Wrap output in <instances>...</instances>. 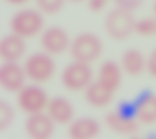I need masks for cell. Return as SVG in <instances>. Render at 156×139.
<instances>
[{"instance_id": "obj_1", "label": "cell", "mask_w": 156, "mask_h": 139, "mask_svg": "<svg viewBox=\"0 0 156 139\" xmlns=\"http://www.w3.org/2000/svg\"><path fill=\"white\" fill-rule=\"evenodd\" d=\"M46 27L45 16L35 7L19 9L9 21L10 32L26 41L39 37Z\"/></svg>"}, {"instance_id": "obj_2", "label": "cell", "mask_w": 156, "mask_h": 139, "mask_svg": "<svg viewBox=\"0 0 156 139\" xmlns=\"http://www.w3.org/2000/svg\"><path fill=\"white\" fill-rule=\"evenodd\" d=\"M137 19L134 12L115 6L104 18L103 27L106 35L115 42H123L135 33Z\"/></svg>"}, {"instance_id": "obj_3", "label": "cell", "mask_w": 156, "mask_h": 139, "mask_svg": "<svg viewBox=\"0 0 156 139\" xmlns=\"http://www.w3.org/2000/svg\"><path fill=\"white\" fill-rule=\"evenodd\" d=\"M104 44L94 33L85 32L72 38L69 52L72 60L92 65L102 55Z\"/></svg>"}, {"instance_id": "obj_4", "label": "cell", "mask_w": 156, "mask_h": 139, "mask_svg": "<svg viewBox=\"0 0 156 139\" xmlns=\"http://www.w3.org/2000/svg\"><path fill=\"white\" fill-rule=\"evenodd\" d=\"M23 66L28 80L41 85L49 82L56 72L55 57L42 50L27 56Z\"/></svg>"}, {"instance_id": "obj_5", "label": "cell", "mask_w": 156, "mask_h": 139, "mask_svg": "<svg viewBox=\"0 0 156 139\" xmlns=\"http://www.w3.org/2000/svg\"><path fill=\"white\" fill-rule=\"evenodd\" d=\"M94 80L91 65L72 60L61 75L63 87L69 92H83Z\"/></svg>"}, {"instance_id": "obj_6", "label": "cell", "mask_w": 156, "mask_h": 139, "mask_svg": "<svg viewBox=\"0 0 156 139\" xmlns=\"http://www.w3.org/2000/svg\"><path fill=\"white\" fill-rule=\"evenodd\" d=\"M17 95V104L27 116L45 112L50 98L41 85L27 84Z\"/></svg>"}, {"instance_id": "obj_7", "label": "cell", "mask_w": 156, "mask_h": 139, "mask_svg": "<svg viewBox=\"0 0 156 139\" xmlns=\"http://www.w3.org/2000/svg\"><path fill=\"white\" fill-rule=\"evenodd\" d=\"M39 37L41 50L54 57L69 52L72 38L62 27H46Z\"/></svg>"}, {"instance_id": "obj_8", "label": "cell", "mask_w": 156, "mask_h": 139, "mask_svg": "<svg viewBox=\"0 0 156 139\" xmlns=\"http://www.w3.org/2000/svg\"><path fill=\"white\" fill-rule=\"evenodd\" d=\"M27 80L23 64L3 62L0 66V85L4 91L16 94L26 85Z\"/></svg>"}, {"instance_id": "obj_9", "label": "cell", "mask_w": 156, "mask_h": 139, "mask_svg": "<svg viewBox=\"0 0 156 139\" xmlns=\"http://www.w3.org/2000/svg\"><path fill=\"white\" fill-rule=\"evenodd\" d=\"M104 123L111 131L122 136L134 135L139 131L140 125L135 117L118 110L106 113Z\"/></svg>"}, {"instance_id": "obj_10", "label": "cell", "mask_w": 156, "mask_h": 139, "mask_svg": "<svg viewBox=\"0 0 156 139\" xmlns=\"http://www.w3.org/2000/svg\"><path fill=\"white\" fill-rule=\"evenodd\" d=\"M56 126L45 111L27 116L24 128L31 139H48L52 137Z\"/></svg>"}, {"instance_id": "obj_11", "label": "cell", "mask_w": 156, "mask_h": 139, "mask_svg": "<svg viewBox=\"0 0 156 139\" xmlns=\"http://www.w3.org/2000/svg\"><path fill=\"white\" fill-rule=\"evenodd\" d=\"M45 112L56 126H68L75 118L73 104L62 96L50 98Z\"/></svg>"}, {"instance_id": "obj_12", "label": "cell", "mask_w": 156, "mask_h": 139, "mask_svg": "<svg viewBox=\"0 0 156 139\" xmlns=\"http://www.w3.org/2000/svg\"><path fill=\"white\" fill-rule=\"evenodd\" d=\"M123 74L119 63L107 60L101 64L95 80L107 91L115 94L122 85Z\"/></svg>"}, {"instance_id": "obj_13", "label": "cell", "mask_w": 156, "mask_h": 139, "mask_svg": "<svg viewBox=\"0 0 156 139\" xmlns=\"http://www.w3.org/2000/svg\"><path fill=\"white\" fill-rule=\"evenodd\" d=\"M27 41L10 33L0 40V57L3 62H19L27 53Z\"/></svg>"}, {"instance_id": "obj_14", "label": "cell", "mask_w": 156, "mask_h": 139, "mask_svg": "<svg viewBox=\"0 0 156 139\" xmlns=\"http://www.w3.org/2000/svg\"><path fill=\"white\" fill-rule=\"evenodd\" d=\"M68 136L72 139H93L101 131L100 123L91 117L75 118L68 126Z\"/></svg>"}, {"instance_id": "obj_15", "label": "cell", "mask_w": 156, "mask_h": 139, "mask_svg": "<svg viewBox=\"0 0 156 139\" xmlns=\"http://www.w3.org/2000/svg\"><path fill=\"white\" fill-rule=\"evenodd\" d=\"M119 64L123 74L136 77L146 71V57L138 49L130 48L122 54Z\"/></svg>"}, {"instance_id": "obj_16", "label": "cell", "mask_w": 156, "mask_h": 139, "mask_svg": "<svg viewBox=\"0 0 156 139\" xmlns=\"http://www.w3.org/2000/svg\"><path fill=\"white\" fill-rule=\"evenodd\" d=\"M134 116L140 125L156 124V94H146L139 100L134 109Z\"/></svg>"}, {"instance_id": "obj_17", "label": "cell", "mask_w": 156, "mask_h": 139, "mask_svg": "<svg viewBox=\"0 0 156 139\" xmlns=\"http://www.w3.org/2000/svg\"><path fill=\"white\" fill-rule=\"evenodd\" d=\"M83 94L87 104L97 109H103L109 106L115 95L103 88L95 80L83 91Z\"/></svg>"}, {"instance_id": "obj_18", "label": "cell", "mask_w": 156, "mask_h": 139, "mask_svg": "<svg viewBox=\"0 0 156 139\" xmlns=\"http://www.w3.org/2000/svg\"><path fill=\"white\" fill-rule=\"evenodd\" d=\"M35 8L46 16H55L62 11L66 0H34Z\"/></svg>"}, {"instance_id": "obj_19", "label": "cell", "mask_w": 156, "mask_h": 139, "mask_svg": "<svg viewBox=\"0 0 156 139\" xmlns=\"http://www.w3.org/2000/svg\"><path fill=\"white\" fill-rule=\"evenodd\" d=\"M135 33L143 37H156V15L137 20Z\"/></svg>"}, {"instance_id": "obj_20", "label": "cell", "mask_w": 156, "mask_h": 139, "mask_svg": "<svg viewBox=\"0 0 156 139\" xmlns=\"http://www.w3.org/2000/svg\"><path fill=\"white\" fill-rule=\"evenodd\" d=\"M15 111L10 103L0 101V130L4 131L11 127L15 119Z\"/></svg>"}, {"instance_id": "obj_21", "label": "cell", "mask_w": 156, "mask_h": 139, "mask_svg": "<svg viewBox=\"0 0 156 139\" xmlns=\"http://www.w3.org/2000/svg\"><path fill=\"white\" fill-rule=\"evenodd\" d=\"M144 0H113L115 6L134 12L142 6Z\"/></svg>"}, {"instance_id": "obj_22", "label": "cell", "mask_w": 156, "mask_h": 139, "mask_svg": "<svg viewBox=\"0 0 156 139\" xmlns=\"http://www.w3.org/2000/svg\"><path fill=\"white\" fill-rule=\"evenodd\" d=\"M149 75L156 78V47L153 49L146 57V70Z\"/></svg>"}, {"instance_id": "obj_23", "label": "cell", "mask_w": 156, "mask_h": 139, "mask_svg": "<svg viewBox=\"0 0 156 139\" xmlns=\"http://www.w3.org/2000/svg\"><path fill=\"white\" fill-rule=\"evenodd\" d=\"M111 1L113 0H87L86 2L90 11L94 12H99L105 9Z\"/></svg>"}, {"instance_id": "obj_24", "label": "cell", "mask_w": 156, "mask_h": 139, "mask_svg": "<svg viewBox=\"0 0 156 139\" xmlns=\"http://www.w3.org/2000/svg\"><path fill=\"white\" fill-rule=\"evenodd\" d=\"M11 5L15 6H22L26 4L30 0H3Z\"/></svg>"}, {"instance_id": "obj_25", "label": "cell", "mask_w": 156, "mask_h": 139, "mask_svg": "<svg viewBox=\"0 0 156 139\" xmlns=\"http://www.w3.org/2000/svg\"><path fill=\"white\" fill-rule=\"evenodd\" d=\"M66 3L73 4H80L82 2H86L87 0H66Z\"/></svg>"}, {"instance_id": "obj_26", "label": "cell", "mask_w": 156, "mask_h": 139, "mask_svg": "<svg viewBox=\"0 0 156 139\" xmlns=\"http://www.w3.org/2000/svg\"><path fill=\"white\" fill-rule=\"evenodd\" d=\"M154 14L155 15H156V0L155 2H154Z\"/></svg>"}]
</instances>
